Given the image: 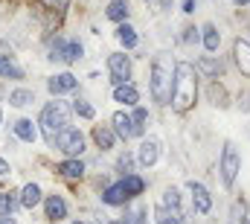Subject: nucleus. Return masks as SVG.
Returning a JSON list of instances; mask_svg holds the SVG:
<instances>
[{
	"label": "nucleus",
	"mask_w": 250,
	"mask_h": 224,
	"mask_svg": "<svg viewBox=\"0 0 250 224\" xmlns=\"http://www.w3.org/2000/svg\"><path fill=\"white\" fill-rule=\"evenodd\" d=\"M44 219L47 222H64L67 219V201H64L62 192H50V195H44Z\"/></svg>",
	"instance_id": "nucleus-9"
},
{
	"label": "nucleus",
	"mask_w": 250,
	"mask_h": 224,
	"mask_svg": "<svg viewBox=\"0 0 250 224\" xmlns=\"http://www.w3.org/2000/svg\"><path fill=\"white\" fill-rule=\"evenodd\" d=\"M6 175H12V166H9V160L0 157V178H6Z\"/></svg>",
	"instance_id": "nucleus-37"
},
{
	"label": "nucleus",
	"mask_w": 250,
	"mask_h": 224,
	"mask_svg": "<svg viewBox=\"0 0 250 224\" xmlns=\"http://www.w3.org/2000/svg\"><path fill=\"white\" fill-rule=\"evenodd\" d=\"M114 102H120V105H125V108H134V105L140 102V90H137V85H134V82L117 85V88H114Z\"/></svg>",
	"instance_id": "nucleus-13"
},
{
	"label": "nucleus",
	"mask_w": 250,
	"mask_h": 224,
	"mask_svg": "<svg viewBox=\"0 0 250 224\" xmlns=\"http://www.w3.org/2000/svg\"><path fill=\"white\" fill-rule=\"evenodd\" d=\"M41 6H44L47 12H64V9L70 6V0H41Z\"/></svg>",
	"instance_id": "nucleus-32"
},
{
	"label": "nucleus",
	"mask_w": 250,
	"mask_h": 224,
	"mask_svg": "<svg viewBox=\"0 0 250 224\" xmlns=\"http://www.w3.org/2000/svg\"><path fill=\"white\" fill-rule=\"evenodd\" d=\"M195 3H198V0H184V3H181V12H184V15H192V12H195Z\"/></svg>",
	"instance_id": "nucleus-36"
},
{
	"label": "nucleus",
	"mask_w": 250,
	"mask_h": 224,
	"mask_svg": "<svg viewBox=\"0 0 250 224\" xmlns=\"http://www.w3.org/2000/svg\"><path fill=\"white\" fill-rule=\"evenodd\" d=\"M111 128H114V134H117V140H131V137H143V131L134 125V119H131V113L125 111H117L111 116Z\"/></svg>",
	"instance_id": "nucleus-8"
},
{
	"label": "nucleus",
	"mask_w": 250,
	"mask_h": 224,
	"mask_svg": "<svg viewBox=\"0 0 250 224\" xmlns=\"http://www.w3.org/2000/svg\"><path fill=\"white\" fill-rule=\"evenodd\" d=\"M198 102V67H192L189 61L175 64V85H172V108L178 113H187Z\"/></svg>",
	"instance_id": "nucleus-1"
},
{
	"label": "nucleus",
	"mask_w": 250,
	"mask_h": 224,
	"mask_svg": "<svg viewBox=\"0 0 250 224\" xmlns=\"http://www.w3.org/2000/svg\"><path fill=\"white\" fill-rule=\"evenodd\" d=\"M117 41L123 44L125 50H134V47L140 44V35H137V29L125 21V23H120V26H117Z\"/></svg>",
	"instance_id": "nucleus-24"
},
{
	"label": "nucleus",
	"mask_w": 250,
	"mask_h": 224,
	"mask_svg": "<svg viewBox=\"0 0 250 224\" xmlns=\"http://www.w3.org/2000/svg\"><path fill=\"white\" fill-rule=\"evenodd\" d=\"M248 6H250V0H248Z\"/></svg>",
	"instance_id": "nucleus-44"
},
{
	"label": "nucleus",
	"mask_w": 250,
	"mask_h": 224,
	"mask_svg": "<svg viewBox=\"0 0 250 224\" xmlns=\"http://www.w3.org/2000/svg\"><path fill=\"white\" fill-rule=\"evenodd\" d=\"M218 172H221V180H224L227 189L236 183V178L242 172V155H239V149H236L233 140L224 143V152H221V160H218Z\"/></svg>",
	"instance_id": "nucleus-4"
},
{
	"label": "nucleus",
	"mask_w": 250,
	"mask_h": 224,
	"mask_svg": "<svg viewBox=\"0 0 250 224\" xmlns=\"http://www.w3.org/2000/svg\"><path fill=\"white\" fill-rule=\"evenodd\" d=\"M201 44H204L207 53H218V47H221V32H218L215 23H204V26H201Z\"/></svg>",
	"instance_id": "nucleus-15"
},
{
	"label": "nucleus",
	"mask_w": 250,
	"mask_h": 224,
	"mask_svg": "<svg viewBox=\"0 0 250 224\" xmlns=\"http://www.w3.org/2000/svg\"><path fill=\"white\" fill-rule=\"evenodd\" d=\"M102 204H108V207H125V204H128V195L123 192L120 180L111 183V186H105V192H102Z\"/></svg>",
	"instance_id": "nucleus-20"
},
{
	"label": "nucleus",
	"mask_w": 250,
	"mask_h": 224,
	"mask_svg": "<svg viewBox=\"0 0 250 224\" xmlns=\"http://www.w3.org/2000/svg\"><path fill=\"white\" fill-rule=\"evenodd\" d=\"M120 186H123V192L128 195V201H131V198H140V195L146 192V180H143L140 175H134V172H128V175H123Z\"/></svg>",
	"instance_id": "nucleus-18"
},
{
	"label": "nucleus",
	"mask_w": 250,
	"mask_h": 224,
	"mask_svg": "<svg viewBox=\"0 0 250 224\" xmlns=\"http://www.w3.org/2000/svg\"><path fill=\"white\" fill-rule=\"evenodd\" d=\"M131 119H134V125H137V128H140V131L146 134V125H143V122L148 119V111H146V108H134V113H131Z\"/></svg>",
	"instance_id": "nucleus-33"
},
{
	"label": "nucleus",
	"mask_w": 250,
	"mask_h": 224,
	"mask_svg": "<svg viewBox=\"0 0 250 224\" xmlns=\"http://www.w3.org/2000/svg\"><path fill=\"white\" fill-rule=\"evenodd\" d=\"M236 3H239V6H248V0H236Z\"/></svg>",
	"instance_id": "nucleus-40"
},
{
	"label": "nucleus",
	"mask_w": 250,
	"mask_h": 224,
	"mask_svg": "<svg viewBox=\"0 0 250 224\" xmlns=\"http://www.w3.org/2000/svg\"><path fill=\"white\" fill-rule=\"evenodd\" d=\"M125 224H148V207L143 201H134L131 207H125Z\"/></svg>",
	"instance_id": "nucleus-23"
},
{
	"label": "nucleus",
	"mask_w": 250,
	"mask_h": 224,
	"mask_svg": "<svg viewBox=\"0 0 250 224\" xmlns=\"http://www.w3.org/2000/svg\"><path fill=\"white\" fill-rule=\"evenodd\" d=\"M79 58H84V44H82L79 38H64L62 61L64 64H73V61H79Z\"/></svg>",
	"instance_id": "nucleus-21"
},
{
	"label": "nucleus",
	"mask_w": 250,
	"mask_h": 224,
	"mask_svg": "<svg viewBox=\"0 0 250 224\" xmlns=\"http://www.w3.org/2000/svg\"><path fill=\"white\" fill-rule=\"evenodd\" d=\"M108 224H125V222H123V219H111Z\"/></svg>",
	"instance_id": "nucleus-39"
},
{
	"label": "nucleus",
	"mask_w": 250,
	"mask_h": 224,
	"mask_svg": "<svg viewBox=\"0 0 250 224\" xmlns=\"http://www.w3.org/2000/svg\"><path fill=\"white\" fill-rule=\"evenodd\" d=\"M0 125H3V108H0Z\"/></svg>",
	"instance_id": "nucleus-41"
},
{
	"label": "nucleus",
	"mask_w": 250,
	"mask_h": 224,
	"mask_svg": "<svg viewBox=\"0 0 250 224\" xmlns=\"http://www.w3.org/2000/svg\"><path fill=\"white\" fill-rule=\"evenodd\" d=\"M154 224H187L184 213H169L166 207H154Z\"/></svg>",
	"instance_id": "nucleus-27"
},
{
	"label": "nucleus",
	"mask_w": 250,
	"mask_h": 224,
	"mask_svg": "<svg viewBox=\"0 0 250 224\" xmlns=\"http://www.w3.org/2000/svg\"><path fill=\"white\" fill-rule=\"evenodd\" d=\"M56 172H59L62 178H67V180H79V178H84V163H82L79 157H67V160H62V163L56 166Z\"/></svg>",
	"instance_id": "nucleus-19"
},
{
	"label": "nucleus",
	"mask_w": 250,
	"mask_h": 224,
	"mask_svg": "<svg viewBox=\"0 0 250 224\" xmlns=\"http://www.w3.org/2000/svg\"><path fill=\"white\" fill-rule=\"evenodd\" d=\"M189 198H192V210H195L198 216H207V213L212 210V195H209V189H207L204 183L189 180Z\"/></svg>",
	"instance_id": "nucleus-7"
},
{
	"label": "nucleus",
	"mask_w": 250,
	"mask_h": 224,
	"mask_svg": "<svg viewBox=\"0 0 250 224\" xmlns=\"http://www.w3.org/2000/svg\"><path fill=\"white\" fill-rule=\"evenodd\" d=\"M131 163H134V157H131V155H123V157H120V169H125V175L131 172Z\"/></svg>",
	"instance_id": "nucleus-35"
},
{
	"label": "nucleus",
	"mask_w": 250,
	"mask_h": 224,
	"mask_svg": "<svg viewBox=\"0 0 250 224\" xmlns=\"http://www.w3.org/2000/svg\"><path fill=\"white\" fill-rule=\"evenodd\" d=\"M47 90L53 93V96H64V93H73V90H79V79L73 76V73H56V76H50L47 79Z\"/></svg>",
	"instance_id": "nucleus-10"
},
{
	"label": "nucleus",
	"mask_w": 250,
	"mask_h": 224,
	"mask_svg": "<svg viewBox=\"0 0 250 224\" xmlns=\"http://www.w3.org/2000/svg\"><path fill=\"white\" fill-rule=\"evenodd\" d=\"M38 125L44 128V137H47V143L53 146V140H56V134L64 131L67 125H70V108L59 102V99H53V102H47L44 105V111L38 116Z\"/></svg>",
	"instance_id": "nucleus-3"
},
{
	"label": "nucleus",
	"mask_w": 250,
	"mask_h": 224,
	"mask_svg": "<svg viewBox=\"0 0 250 224\" xmlns=\"http://www.w3.org/2000/svg\"><path fill=\"white\" fill-rule=\"evenodd\" d=\"M18 207H21L18 192H0V219H12Z\"/></svg>",
	"instance_id": "nucleus-25"
},
{
	"label": "nucleus",
	"mask_w": 250,
	"mask_h": 224,
	"mask_svg": "<svg viewBox=\"0 0 250 224\" xmlns=\"http://www.w3.org/2000/svg\"><path fill=\"white\" fill-rule=\"evenodd\" d=\"M108 73H111L114 88L131 82V58L125 56V53H111V56H108Z\"/></svg>",
	"instance_id": "nucleus-6"
},
{
	"label": "nucleus",
	"mask_w": 250,
	"mask_h": 224,
	"mask_svg": "<svg viewBox=\"0 0 250 224\" xmlns=\"http://www.w3.org/2000/svg\"><path fill=\"white\" fill-rule=\"evenodd\" d=\"M0 224H15V219H0Z\"/></svg>",
	"instance_id": "nucleus-38"
},
{
	"label": "nucleus",
	"mask_w": 250,
	"mask_h": 224,
	"mask_svg": "<svg viewBox=\"0 0 250 224\" xmlns=\"http://www.w3.org/2000/svg\"><path fill=\"white\" fill-rule=\"evenodd\" d=\"M73 113L82 116V119H93V116H96V108H93L87 99H76V102H73Z\"/></svg>",
	"instance_id": "nucleus-30"
},
{
	"label": "nucleus",
	"mask_w": 250,
	"mask_h": 224,
	"mask_svg": "<svg viewBox=\"0 0 250 224\" xmlns=\"http://www.w3.org/2000/svg\"><path fill=\"white\" fill-rule=\"evenodd\" d=\"M29 102H35V90H29V88H18V90L9 93V105L12 108H26Z\"/></svg>",
	"instance_id": "nucleus-26"
},
{
	"label": "nucleus",
	"mask_w": 250,
	"mask_h": 224,
	"mask_svg": "<svg viewBox=\"0 0 250 224\" xmlns=\"http://www.w3.org/2000/svg\"><path fill=\"white\" fill-rule=\"evenodd\" d=\"M15 137H18L21 143H35V140H38V122L21 116V119L15 122Z\"/></svg>",
	"instance_id": "nucleus-16"
},
{
	"label": "nucleus",
	"mask_w": 250,
	"mask_h": 224,
	"mask_svg": "<svg viewBox=\"0 0 250 224\" xmlns=\"http://www.w3.org/2000/svg\"><path fill=\"white\" fill-rule=\"evenodd\" d=\"M53 149H59L62 155H67V157H79V155L84 152V134H82L79 128H70V125H67L64 131L56 134Z\"/></svg>",
	"instance_id": "nucleus-5"
},
{
	"label": "nucleus",
	"mask_w": 250,
	"mask_h": 224,
	"mask_svg": "<svg viewBox=\"0 0 250 224\" xmlns=\"http://www.w3.org/2000/svg\"><path fill=\"white\" fill-rule=\"evenodd\" d=\"M172 85H175V61L166 53H157V56L151 58V70H148L151 99L157 105H169L172 102Z\"/></svg>",
	"instance_id": "nucleus-2"
},
{
	"label": "nucleus",
	"mask_w": 250,
	"mask_h": 224,
	"mask_svg": "<svg viewBox=\"0 0 250 224\" xmlns=\"http://www.w3.org/2000/svg\"><path fill=\"white\" fill-rule=\"evenodd\" d=\"M198 67H201L204 73H209V76H218V73H221V61H212L209 56L201 58V61H198Z\"/></svg>",
	"instance_id": "nucleus-31"
},
{
	"label": "nucleus",
	"mask_w": 250,
	"mask_h": 224,
	"mask_svg": "<svg viewBox=\"0 0 250 224\" xmlns=\"http://www.w3.org/2000/svg\"><path fill=\"white\" fill-rule=\"evenodd\" d=\"M73 224H87V222H82V219H79V222H73Z\"/></svg>",
	"instance_id": "nucleus-42"
},
{
	"label": "nucleus",
	"mask_w": 250,
	"mask_h": 224,
	"mask_svg": "<svg viewBox=\"0 0 250 224\" xmlns=\"http://www.w3.org/2000/svg\"><path fill=\"white\" fill-rule=\"evenodd\" d=\"M18 201H21L23 210H35V207L44 201V192H41V186H38L35 180H29V183H23V189L18 192Z\"/></svg>",
	"instance_id": "nucleus-12"
},
{
	"label": "nucleus",
	"mask_w": 250,
	"mask_h": 224,
	"mask_svg": "<svg viewBox=\"0 0 250 224\" xmlns=\"http://www.w3.org/2000/svg\"><path fill=\"white\" fill-rule=\"evenodd\" d=\"M233 58H236V67L242 70V76L250 79V44L245 38H236L233 41Z\"/></svg>",
	"instance_id": "nucleus-14"
},
{
	"label": "nucleus",
	"mask_w": 250,
	"mask_h": 224,
	"mask_svg": "<svg viewBox=\"0 0 250 224\" xmlns=\"http://www.w3.org/2000/svg\"><path fill=\"white\" fill-rule=\"evenodd\" d=\"M93 143H96V149L111 152V149H114V143H117L114 128H111V125H93Z\"/></svg>",
	"instance_id": "nucleus-17"
},
{
	"label": "nucleus",
	"mask_w": 250,
	"mask_h": 224,
	"mask_svg": "<svg viewBox=\"0 0 250 224\" xmlns=\"http://www.w3.org/2000/svg\"><path fill=\"white\" fill-rule=\"evenodd\" d=\"M163 207L169 213H181V192H178V186H169L163 192Z\"/></svg>",
	"instance_id": "nucleus-29"
},
{
	"label": "nucleus",
	"mask_w": 250,
	"mask_h": 224,
	"mask_svg": "<svg viewBox=\"0 0 250 224\" xmlns=\"http://www.w3.org/2000/svg\"><path fill=\"white\" fill-rule=\"evenodd\" d=\"M157 157H160V143H157L154 137H143V143H140V149H137L140 166H154Z\"/></svg>",
	"instance_id": "nucleus-11"
},
{
	"label": "nucleus",
	"mask_w": 250,
	"mask_h": 224,
	"mask_svg": "<svg viewBox=\"0 0 250 224\" xmlns=\"http://www.w3.org/2000/svg\"><path fill=\"white\" fill-rule=\"evenodd\" d=\"M184 32H187V35H184V41H187V44H192V41H198V38H201V29H195V26H187Z\"/></svg>",
	"instance_id": "nucleus-34"
},
{
	"label": "nucleus",
	"mask_w": 250,
	"mask_h": 224,
	"mask_svg": "<svg viewBox=\"0 0 250 224\" xmlns=\"http://www.w3.org/2000/svg\"><path fill=\"white\" fill-rule=\"evenodd\" d=\"M242 224H250V219H245V222H242Z\"/></svg>",
	"instance_id": "nucleus-43"
},
{
	"label": "nucleus",
	"mask_w": 250,
	"mask_h": 224,
	"mask_svg": "<svg viewBox=\"0 0 250 224\" xmlns=\"http://www.w3.org/2000/svg\"><path fill=\"white\" fill-rule=\"evenodd\" d=\"M0 79H23V70L9 56H0Z\"/></svg>",
	"instance_id": "nucleus-28"
},
{
	"label": "nucleus",
	"mask_w": 250,
	"mask_h": 224,
	"mask_svg": "<svg viewBox=\"0 0 250 224\" xmlns=\"http://www.w3.org/2000/svg\"><path fill=\"white\" fill-rule=\"evenodd\" d=\"M105 18L108 21H114L117 26L128 21V0H111L108 6H105Z\"/></svg>",
	"instance_id": "nucleus-22"
}]
</instances>
